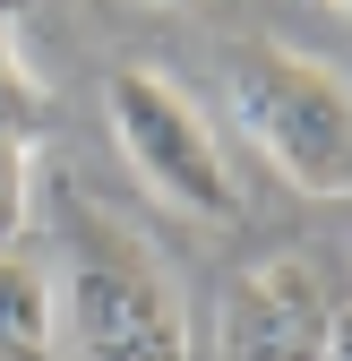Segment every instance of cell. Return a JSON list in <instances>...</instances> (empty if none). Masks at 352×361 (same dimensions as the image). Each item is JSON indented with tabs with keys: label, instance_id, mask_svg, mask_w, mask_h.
Wrapping results in <instances>:
<instances>
[{
	"label": "cell",
	"instance_id": "2",
	"mask_svg": "<svg viewBox=\"0 0 352 361\" xmlns=\"http://www.w3.org/2000/svg\"><path fill=\"white\" fill-rule=\"evenodd\" d=\"M224 95L249 147L267 155L301 198H352V86L275 35H241L224 52Z\"/></svg>",
	"mask_w": 352,
	"mask_h": 361
},
{
	"label": "cell",
	"instance_id": "3",
	"mask_svg": "<svg viewBox=\"0 0 352 361\" xmlns=\"http://www.w3.org/2000/svg\"><path fill=\"white\" fill-rule=\"evenodd\" d=\"M103 121H112V147L129 155V172L146 190L189 215V224H232L241 215V180L215 147L206 112L181 95V78H163L155 61H120L103 78Z\"/></svg>",
	"mask_w": 352,
	"mask_h": 361
},
{
	"label": "cell",
	"instance_id": "4",
	"mask_svg": "<svg viewBox=\"0 0 352 361\" xmlns=\"http://www.w3.org/2000/svg\"><path fill=\"white\" fill-rule=\"evenodd\" d=\"M335 310L344 301L318 258H258L224 293V361H327Z\"/></svg>",
	"mask_w": 352,
	"mask_h": 361
},
{
	"label": "cell",
	"instance_id": "5",
	"mask_svg": "<svg viewBox=\"0 0 352 361\" xmlns=\"http://www.w3.org/2000/svg\"><path fill=\"white\" fill-rule=\"evenodd\" d=\"M0 361H61V301L26 250H0Z\"/></svg>",
	"mask_w": 352,
	"mask_h": 361
},
{
	"label": "cell",
	"instance_id": "6",
	"mask_svg": "<svg viewBox=\"0 0 352 361\" xmlns=\"http://www.w3.org/2000/svg\"><path fill=\"white\" fill-rule=\"evenodd\" d=\"M52 112L43 78L26 69V0H0V129L9 138H34V121Z\"/></svg>",
	"mask_w": 352,
	"mask_h": 361
},
{
	"label": "cell",
	"instance_id": "7",
	"mask_svg": "<svg viewBox=\"0 0 352 361\" xmlns=\"http://www.w3.org/2000/svg\"><path fill=\"white\" fill-rule=\"evenodd\" d=\"M26 215H34V138L0 129V250H26Z\"/></svg>",
	"mask_w": 352,
	"mask_h": 361
},
{
	"label": "cell",
	"instance_id": "1",
	"mask_svg": "<svg viewBox=\"0 0 352 361\" xmlns=\"http://www.w3.org/2000/svg\"><path fill=\"white\" fill-rule=\"evenodd\" d=\"M61 327L86 361H189V310L163 250L120 207L69 190L61 198V267H52Z\"/></svg>",
	"mask_w": 352,
	"mask_h": 361
},
{
	"label": "cell",
	"instance_id": "8",
	"mask_svg": "<svg viewBox=\"0 0 352 361\" xmlns=\"http://www.w3.org/2000/svg\"><path fill=\"white\" fill-rule=\"evenodd\" d=\"M335 9H352V0H335Z\"/></svg>",
	"mask_w": 352,
	"mask_h": 361
}]
</instances>
